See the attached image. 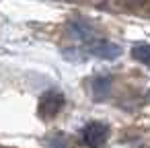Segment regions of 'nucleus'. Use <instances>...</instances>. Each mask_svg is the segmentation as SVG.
I'll return each instance as SVG.
<instances>
[{"label":"nucleus","mask_w":150,"mask_h":148,"mask_svg":"<svg viewBox=\"0 0 150 148\" xmlns=\"http://www.w3.org/2000/svg\"><path fill=\"white\" fill-rule=\"evenodd\" d=\"M109 91H111V80L109 78H95V82H93V93H95V99L99 101V99H105L107 95H109Z\"/></svg>","instance_id":"nucleus-6"},{"label":"nucleus","mask_w":150,"mask_h":148,"mask_svg":"<svg viewBox=\"0 0 150 148\" xmlns=\"http://www.w3.org/2000/svg\"><path fill=\"white\" fill-rule=\"evenodd\" d=\"M64 107V95L58 91H47L39 99V113L41 117H56Z\"/></svg>","instance_id":"nucleus-2"},{"label":"nucleus","mask_w":150,"mask_h":148,"mask_svg":"<svg viewBox=\"0 0 150 148\" xmlns=\"http://www.w3.org/2000/svg\"><path fill=\"white\" fill-rule=\"evenodd\" d=\"M132 58L150 68V45H148V43H138V45H134V47H132Z\"/></svg>","instance_id":"nucleus-5"},{"label":"nucleus","mask_w":150,"mask_h":148,"mask_svg":"<svg viewBox=\"0 0 150 148\" xmlns=\"http://www.w3.org/2000/svg\"><path fill=\"white\" fill-rule=\"evenodd\" d=\"M68 29H70V35L72 37H76V39H82V41H88V39H93V27L88 25V23H84V21H70V25H68Z\"/></svg>","instance_id":"nucleus-4"},{"label":"nucleus","mask_w":150,"mask_h":148,"mask_svg":"<svg viewBox=\"0 0 150 148\" xmlns=\"http://www.w3.org/2000/svg\"><path fill=\"white\" fill-rule=\"evenodd\" d=\"M47 146H50V148H68V140H66L64 136L56 134V136H50V138H47Z\"/></svg>","instance_id":"nucleus-7"},{"label":"nucleus","mask_w":150,"mask_h":148,"mask_svg":"<svg viewBox=\"0 0 150 148\" xmlns=\"http://www.w3.org/2000/svg\"><path fill=\"white\" fill-rule=\"evenodd\" d=\"M109 138V127L101 121H91L82 127V142L88 148H101Z\"/></svg>","instance_id":"nucleus-1"},{"label":"nucleus","mask_w":150,"mask_h":148,"mask_svg":"<svg viewBox=\"0 0 150 148\" xmlns=\"http://www.w3.org/2000/svg\"><path fill=\"white\" fill-rule=\"evenodd\" d=\"M91 54L97 56V58H103V60H115V58L121 56V47L113 41L103 39V41H97V43L91 45Z\"/></svg>","instance_id":"nucleus-3"},{"label":"nucleus","mask_w":150,"mask_h":148,"mask_svg":"<svg viewBox=\"0 0 150 148\" xmlns=\"http://www.w3.org/2000/svg\"><path fill=\"white\" fill-rule=\"evenodd\" d=\"M121 2H138V0H121Z\"/></svg>","instance_id":"nucleus-8"}]
</instances>
